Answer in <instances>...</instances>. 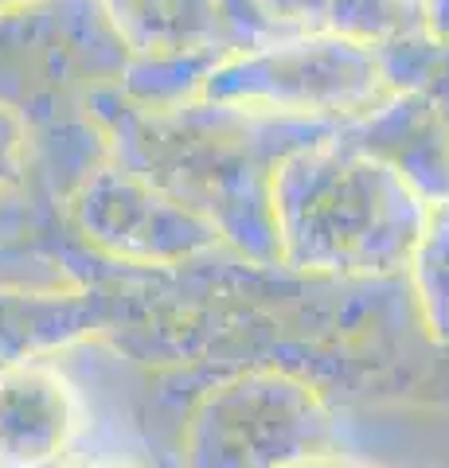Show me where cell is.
I'll return each instance as SVG.
<instances>
[{"mask_svg":"<svg viewBox=\"0 0 449 468\" xmlns=\"http://www.w3.org/2000/svg\"><path fill=\"white\" fill-rule=\"evenodd\" d=\"M79 430V399L51 367L0 371V464L48 468Z\"/></svg>","mask_w":449,"mask_h":468,"instance_id":"obj_3","label":"cell"},{"mask_svg":"<svg viewBox=\"0 0 449 468\" xmlns=\"http://www.w3.org/2000/svg\"><path fill=\"white\" fill-rule=\"evenodd\" d=\"M282 211L301 266L340 277H407L433 207L380 156L332 141L289 160Z\"/></svg>","mask_w":449,"mask_h":468,"instance_id":"obj_1","label":"cell"},{"mask_svg":"<svg viewBox=\"0 0 449 468\" xmlns=\"http://www.w3.org/2000/svg\"><path fill=\"white\" fill-rule=\"evenodd\" d=\"M407 285L426 335L449 347V207L430 211V223L411 254Z\"/></svg>","mask_w":449,"mask_h":468,"instance_id":"obj_4","label":"cell"},{"mask_svg":"<svg viewBox=\"0 0 449 468\" xmlns=\"http://www.w3.org/2000/svg\"><path fill=\"white\" fill-rule=\"evenodd\" d=\"M426 32L449 43V0H426Z\"/></svg>","mask_w":449,"mask_h":468,"instance_id":"obj_6","label":"cell"},{"mask_svg":"<svg viewBox=\"0 0 449 468\" xmlns=\"http://www.w3.org/2000/svg\"><path fill=\"white\" fill-rule=\"evenodd\" d=\"M356 149L395 168L430 207H449V110L414 90H395L356 129Z\"/></svg>","mask_w":449,"mask_h":468,"instance_id":"obj_2","label":"cell"},{"mask_svg":"<svg viewBox=\"0 0 449 468\" xmlns=\"http://www.w3.org/2000/svg\"><path fill=\"white\" fill-rule=\"evenodd\" d=\"M285 468H380V464H368V461H352V457H340V452H313V457H301Z\"/></svg>","mask_w":449,"mask_h":468,"instance_id":"obj_5","label":"cell"},{"mask_svg":"<svg viewBox=\"0 0 449 468\" xmlns=\"http://www.w3.org/2000/svg\"><path fill=\"white\" fill-rule=\"evenodd\" d=\"M79 468H134V464H125V461H86Z\"/></svg>","mask_w":449,"mask_h":468,"instance_id":"obj_7","label":"cell"}]
</instances>
